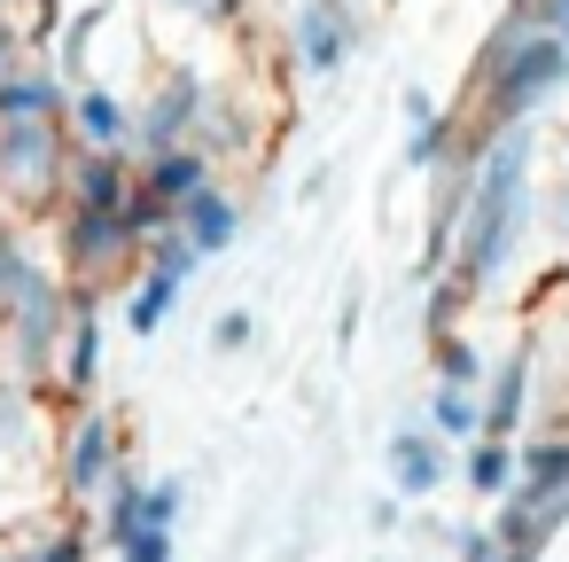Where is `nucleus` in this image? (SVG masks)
Wrapping results in <instances>:
<instances>
[{"instance_id":"f257e3e1","label":"nucleus","mask_w":569,"mask_h":562,"mask_svg":"<svg viewBox=\"0 0 569 562\" xmlns=\"http://www.w3.org/2000/svg\"><path fill=\"white\" fill-rule=\"evenodd\" d=\"M460 149L476 157V180H468V219H460V243H452V289L491 297L515 274V258L538 227V180H530L538 126H499L483 141H460Z\"/></svg>"},{"instance_id":"f03ea898","label":"nucleus","mask_w":569,"mask_h":562,"mask_svg":"<svg viewBox=\"0 0 569 562\" xmlns=\"http://www.w3.org/2000/svg\"><path fill=\"white\" fill-rule=\"evenodd\" d=\"M569 95V56L522 17V9H507V24L491 32V48H483V63H476V126H468V141H483V134H499V126H530L538 110H553Z\"/></svg>"},{"instance_id":"7ed1b4c3","label":"nucleus","mask_w":569,"mask_h":562,"mask_svg":"<svg viewBox=\"0 0 569 562\" xmlns=\"http://www.w3.org/2000/svg\"><path fill=\"white\" fill-rule=\"evenodd\" d=\"M126 422L110 406H63L56 414V445H48V492L71 507H102V492L126 476Z\"/></svg>"},{"instance_id":"20e7f679","label":"nucleus","mask_w":569,"mask_h":562,"mask_svg":"<svg viewBox=\"0 0 569 562\" xmlns=\"http://www.w3.org/2000/svg\"><path fill=\"white\" fill-rule=\"evenodd\" d=\"M56 266L71 289H118L141 274V235L126 211H56Z\"/></svg>"},{"instance_id":"39448f33","label":"nucleus","mask_w":569,"mask_h":562,"mask_svg":"<svg viewBox=\"0 0 569 562\" xmlns=\"http://www.w3.org/2000/svg\"><path fill=\"white\" fill-rule=\"evenodd\" d=\"M63 172H71L63 126H0V204L17 219L63 211Z\"/></svg>"},{"instance_id":"423d86ee","label":"nucleus","mask_w":569,"mask_h":562,"mask_svg":"<svg viewBox=\"0 0 569 562\" xmlns=\"http://www.w3.org/2000/svg\"><path fill=\"white\" fill-rule=\"evenodd\" d=\"M281 40H289V71L297 79H336L359 56L367 17H359V0H289Z\"/></svg>"},{"instance_id":"0eeeda50","label":"nucleus","mask_w":569,"mask_h":562,"mask_svg":"<svg viewBox=\"0 0 569 562\" xmlns=\"http://www.w3.org/2000/svg\"><path fill=\"white\" fill-rule=\"evenodd\" d=\"M203 102H211V79L196 63H164L157 87L133 102V157H157V149H188L196 126H203Z\"/></svg>"},{"instance_id":"6e6552de","label":"nucleus","mask_w":569,"mask_h":562,"mask_svg":"<svg viewBox=\"0 0 569 562\" xmlns=\"http://www.w3.org/2000/svg\"><path fill=\"white\" fill-rule=\"evenodd\" d=\"M196 250L180 243V227L172 235H157L149 250H141V274L118 289V321H126V336H157L164 321H172V305H180V289L196 282Z\"/></svg>"},{"instance_id":"1a4fd4ad","label":"nucleus","mask_w":569,"mask_h":562,"mask_svg":"<svg viewBox=\"0 0 569 562\" xmlns=\"http://www.w3.org/2000/svg\"><path fill=\"white\" fill-rule=\"evenodd\" d=\"M63 406H87L102 391V289H71V321H63V352H56V383Z\"/></svg>"},{"instance_id":"9d476101","label":"nucleus","mask_w":569,"mask_h":562,"mask_svg":"<svg viewBox=\"0 0 569 562\" xmlns=\"http://www.w3.org/2000/svg\"><path fill=\"white\" fill-rule=\"evenodd\" d=\"M382 476H390L398 500H429V492H445V476H452V445H445L429 422H406V430L382 437Z\"/></svg>"},{"instance_id":"9b49d317","label":"nucleus","mask_w":569,"mask_h":562,"mask_svg":"<svg viewBox=\"0 0 569 562\" xmlns=\"http://www.w3.org/2000/svg\"><path fill=\"white\" fill-rule=\"evenodd\" d=\"M63 134L71 149H110V157H133V102L118 87H71V110H63Z\"/></svg>"},{"instance_id":"f8f14e48","label":"nucleus","mask_w":569,"mask_h":562,"mask_svg":"<svg viewBox=\"0 0 569 562\" xmlns=\"http://www.w3.org/2000/svg\"><path fill=\"white\" fill-rule=\"evenodd\" d=\"M141 180V157H110V149H71L63 172V211H126Z\"/></svg>"},{"instance_id":"ddd939ff","label":"nucleus","mask_w":569,"mask_h":562,"mask_svg":"<svg viewBox=\"0 0 569 562\" xmlns=\"http://www.w3.org/2000/svg\"><path fill=\"white\" fill-rule=\"evenodd\" d=\"M569 523V492H507L499 507H491V539L507 546V554H546V539Z\"/></svg>"},{"instance_id":"4468645a","label":"nucleus","mask_w":569,"mask_h":562,"mask_svg":"<svg viewBox=\"0 0 569 562\" xmlns=\"http://www.w3.org/2000/svg\"><path fill=\"white\" fill-rule=\"evenodd\" d=\"M63 110H71V79L48 56L0 79V126H63Z\"/></svg>"},{"instance_id":"2eb2a0df","label":"nucleus","mask_w":569,"mask_h":562,"mask_svg":"<svg viewBox=\"0 0 569 562\" xmlns=\"http://www.w3.org/2000/svg\"><path fill=\"white\" fill-rule=\"evenodd\" d=\"M203 188H219V165H211L196 141H188V149H157V157H141V196L164 204L172 219H180Z\"/></svg>"},{"instance_id":"dca6fc26","label":"nucleus","mask_w":569,"mask_h":562,"mask_svg":"<svg viewBox=\"0 0 569 562\" xmlns=\"http://www.w3.org/2000/svg\"><path fill=\"white\" fill-rule=\"evenodd\" d=\"M530 391H538V352H507L491 375H483V437H522L530 422Z\"/></svg>"},{"instance_id":"f3484780","label":"nucleus","mask_w":569,"mask_h":562,"mask_svg":"<svg viewBox=\"0 0 569 562\" xmlns=\"http://www.w3.org/2000/svg\"><path fill=\"white\" fill-rule=\"evenodd\" d=\"M398 110H406V165H413V172H437V165L460 149V118H445L429 87H406Z\"/></svg>"},{"instance_id":"a211bd4d","label":"nucleus","mask_w":569,"mask_h":562,"mask_svg":"<svg viewBox=\"0 0 569 562\" xmlns=\"http://www.w3.org/2000/svg\"><path fill=\"white\" fill-rule=\"evenodd\" d=\"M180 243L196 250V258H219V250H234L242 243V196L219 180V188H203L188 211H180Z\"/></svg>"},{"instance_id":"6ab92c4d","label":"nucleus","mask_w":569,"mask_h":562,"mask_svg":"<svg viewBox=\"0 0 569 562\" xmlns=\"http://www.w3.org/2000/svg\"><path fill=\"white\" fill-rule=\"evenodd\" d=\"M196 149H203L211 165H227V157H250V95H242V87H211V102H203V126H196Z\"/></svg>"},{"instance_id":"aec40b11","label":"nucleus","mask_w":569,"mask_h":562,"mask_svg":"<svg viewBox=\"0 0 569 562\" xmlns=\"http://www.w3.org/2000/svg\"><path fill=\"white\" fill-rule=\"evenodd\" d=\"M515 492H569V422L515 437Z\"/></svg>"},{"instance_id":"412c9836","label":"nucleus","mask_w":569,"mask_h":562,"mask_svg":"<svg viewBox=\"0 0 569 562\" xmlns=\"http://www.w3.org/2000/svg\"><path fill=\"white\" fill-rule=\"evenodd\" d=\"M421 422L460 453V445H476L483 437V391H452V383H429V406H421Z\"/></svg>"},{"instance_id":"4be33fe9","label":"nucleus","mask_w":569,"mask_h":562,"mask_svg":"<svg viewBox=\"0 0 569 562\" xmlns=\"http://www.w3.org/2000/svg\"><path fill=\"white\" fill-rule=\"evenodd\" d=\"M460 484L499 507V500L515 492V437H476V445H460Z\"/></svg>"},{"instance_id":"5701e85b","label":"nucleus","mask_w":569,"mask_h":562,"mask_svg":"<svg viewBox=\"0 0 569 562\" xmlns=\"http://www.w3.org/2000/svg\"><path fill=\"white\" fill-rule=\"evenodd\" d=\"M48 258H40V243H32V227L9 211V204H0V313H9V297L40 274Z\"/></svg>"},{"instance_id":"b1692460","label":"nucleus","mask_w":569,"mask_h":562,"mask_svg":"<svg viewBox=\"0 0 569 562\" xmlns=\"http://www.w3.org/2000/svg\"><path fill=\"white\" fill-rule=\"evenodd\" d=\"M429 359H437V383H452V391H483V375H491L483 352H476L460 328H452V336H429Z\"/></svg>"},{"instance_id":"393cba45","label":"nucleus","mask_w":569,"mask_h":562,"mask_svg":"<svg viewBox=\"0 0 569 562\" xmlns=\"http://www.w3.org/2000/svg\"><path fill=\"white\" fill-rule=\"evenodd\" d=\"M87 554H94V539L79 523H48L32 539H17V562H87Z\"/></svg>"},{"instance_id":"a878e982","label":"nucleus","mask_w":569,"mask_h":562,"mask_svg":"<svg viewBox=\"0 0 569 562\" xmlns=\"http://www.w3.org/2000/svg\"><path fill=\"white\" fill-rule=\"evenodd\" d=\"M164 17H180V24H196V32H234L242 24V0H157Z\"/></svg>"},{"instance_id":"bb28decb","label":"nucleus","mask_w":569,"mask_h":562,"mask_svg":"<svg viewBox=\"0 0 569 562\" xmlns=\"http://www.w3.org/2000/svg\"><path fill=\"white\" fill-rule=\"evenodd\" d=\"M118 562H180V531L172 523H141L118 539Z\"/></svg>"},{"instance_id":"cd10ccee","label":"nucleus","mask_w":569,"mask_h":562,"mask_svg":"<svg viewBox=\"0 0 569 562\" xmlns=\"http://www.w3.org/2000/svg\"><path fill=\"white\" fill-rule=\"evenodd\" d=\"M538 235H546L553 250H569V172H553V180L538 188Z\"/></svg>"},{"instance_id":"c85d7f7f","label":"nucleus","mask_w":569,"mask_h":562,"mask_svg":"<svg viewBox=\"0 0 569 562\" xmlns=\"http://www.w3.org/2000/svg\"><path fill=\"white\" fill-rule=\"evenodd\" d=\"M250 344H258V313H250V305H227V313L211 321V352L234 359V352H250Z\"/></svg>"},{"instance_id":"c756f323","label":"nucleus","mask_w":569,"mask_h":562,"mask_svg":"<svg viewBox=\"0 0 569 562\" xmlns=\"http://www.w3.org/2000/svg\"><path fill=\"white\" fill-rule=\"evenodd\" d=\"M40 48H32V24L24 17H0V79H9V71H24Z\"/></svg>"},{"instance_id":"7c9ffc66","label":"nucleus","mask_w":569,"mask_h":562,"mask_svg":"<svg viewBox=\"0 0 569 562\" xmlns=\"http://www.w3.org/2000/svg\"><path fill=\"white\" fill-rule=\"evenodd\" d=\"M515 9H522V17L561 48V56H569V0H515Z\"/></svg>"},{"instance_id":"2f4dec72","label":"nucleus","mask_w":569,"mask_h":562,"mask_svg":"<svg viewBox=\"0 0 569 562\" xmlns=\"http://www.w3.org/2000/svg\"><path fill=\"white\" fill-rule=\"evenodd\" d=\"M452 546H460V562H530V554H507V546L491 539V523H483V531H460Z\"/></svg>"},{"instance_id":"473e14b6","label":"nucleus","mask_w":569,"mask_h":562,"mask_svg":"<svg viewBox=\"0 0 569 562\" xmlns=\"http://www.w3.org/2000/svg\"><path fill=\"white\" fill-rule=\"evenodd\" d=\"M398 515H406V507H398V492H390V500H375V507H367V523H375V531H398Z\"/></svg>"},{"instance_id":"72a5a7b5","label":"nucleus","mask_w":569,"mask_h":562,"mask_svg":"<svg viewBox=\"0 0 569 562\" xmlns=\"http://www.w3.org/2000/svg\"><path fill=\"white\" fill-rule=\"evenodd\" d=\"M9 469H17V453H9V437H0V500H9Z\"/></svg>"},{"instance_id":"f704fd0d","label":"nucleus","mask_w":569,"mask_h":562,"mask_svg":"<svg viewBox=\"0 0 569 562\" xmlns=\"http://www.w3.org/2000/svg\"><path fill=\"white\" fill-rule=\"evenodd\" d=\"M553 157H561V172H569V126H561V134H553Z\"/></svg>"},{"instance_id":"c9c22d12","label":"nucleus","mask_w":569,"mask_h":562,"mask_svg":"<svg viewBox=\"0 0 569 562\" xmlns=\"http://www.w3.org/2000/svg\"><path fill=\"white\" fill-rule=\"evenodd\" d=\"M17 9H40V0H0V17H17Z\"/></svg>"},{"instance_id":"e433bc0d","label":"nucleus","mask_w":569,"mask_h":562,"mask_svg":"<svg viewBox=\"0 0 569 562\" xmlns=\"http://www.w3.org/2000/svg\"><path fill=\"white\" fill-rule=\"evenodd\" d=\"M0 562H17V539H9V531H0Z\"/></svg>"}]
</instances>
